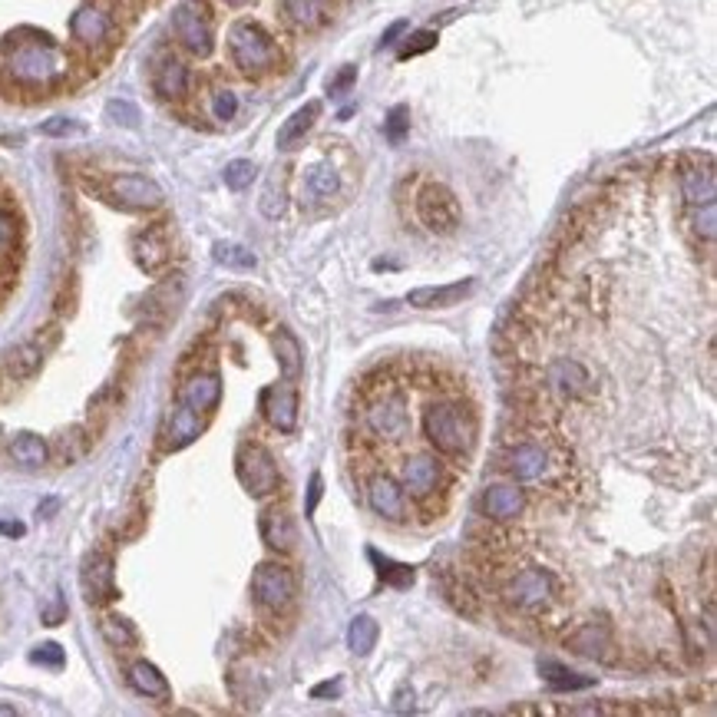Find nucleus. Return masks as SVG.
I'll return each mask as SVG.
<instances>
[{
    "label": "nucleus",
    "mask_w": 717,
    "mask_h": 717,
    "mask_svg": "<svg viewBox=\"0 0 717 717\" xmlns=\"http://www.w3.org/2000/svg\"><path fill=\"white\" fill-rule=\"evenodd\" d=\"M294 595H298V575L284 563H262L252 573V599L258 609L282 615L294 605Z\"/></svg>",
    "instance_id": "423d86ee"
},
{
    "label": "nucleus",
    "mask_w": 717,
    "mask_h": 717,
    "mask_svg": "<svg viewBox=\"0 0 717 717\" xmlns=\"http://www.w3.org/2000/svg\"><path fill=\"white\" fill-rule=\"evenodd\" d=\"M714 192H717V179H714V165H711V159L684 165L682 169V195L691 209L714 202Z\"/></svg>",
    "instance_id": "5701e85b"
},
{
    "label": "nucleus",
    "mask_w": 717,
    "mask_h": 717,
    "mask_svg": "<svg viewBox=\"0 0 717 717\" xmlns=\"http://www.w3.org/2000/svg\"><path fill=\"white\" fill-rule=\"evenodd\" d=\"M282 17L294 30H321L331 20V0H282Z\"/></svg>",
    "instance_id": "393cba45"
},
{
    "label": "nucleus",
    "mask_w": 717,
    "mask_h": 717,
    "mask_svg": "<svg viewBox=\"0 0 717 717\" xmlns=\"http://www.w3.org/2000/svg\"><path fill=\"white\" fill-rule=\"evenodd\" d=\"M423 436L440 456L466 460L476 446L480 423H476V413L463 400H433L423 410Z\"/></svg>",
    "instance_id": "f03ea898"
},
{
    "label": "nucleus",
    "mask_w": 717,
    "mask_h": 717,
    "mask_svg": "<svg viewBox=\"0 0 717 717\" xmlns=\"http://www.w3.org/2000/svg\"><path fill=\"white\" fill-rule=\"evenodd\" d=\"M476 282L466 278V282H453V284H430V288H413L407 294V304L413 308H453V304H463V298H470Z\"/></svg>",
    "instance_id": "4be33fe9"
},
{
    "label": "nucleus",
    "mask_w": 717,
    "mask_h": 717,
    "mask_svg": "<svg viewBox=\"0 0 717 717\" xmlns=\"http://www.w3.org/2000/svg\"><path fill=\"white\" fill-rule=\"evenodd\" d=\"M549 450L543 443H516L509 446L506 453H503V470L513 476V483H536L543 480L545 473H549Z\"/></svg>",
    "instance_id": "4468645a"
},
{
    "label": "nucleus",
    "mask_w": 717,
    "mask_h": 717,
    "mask_svg": "<svg viewBox=\"0 0 717 717\" xmlns=\"http://www.w3.org/2000/svg\"><path fill=\"white\" fill-rule=\"evenodd\" d=\"M377 638H381V625L373 622L371 615H354L351 625H347V648L354 654H371L377 648Z\"/></svg>",
    "instance_id": "72a5a7b5"
},
{
    "label": "nucleus",
    "mask_w": 717,
    "mask_h": 717,
    "mask_svg": "<svg viewBox=\"0 0 717 717\" xmlns=\"http://www.w3.org/2000/svg\"><path fill=\"white\" fill-rule=\"evenodd\" d=\"M440 480H443V470L436 463V456L417 453L410 456L403 470H400V486L403 493H410L413 500H430L436 490H440Z\"/></svg>",
    "instance_id": "a211bd4d"
},
{
    "label": "nucleus",
    "mask_w": 717,
    "mask_h": 717,
    "mask_svg": "<svg viewBox=\"0 0 717 717\" xmlns=\"http://www.w3.org/2000/svg\"><path fill=\"white\" fill-rule=\"evenodd\" d=\"M480 509L490 523H513L526 513V490H519V483H490L483 490Z\"/></svg>",
    "instance_id": "2eb2a0df"
},
{
    "label": "nucleus",
    "mask_w": 717,
    "mask_h": 717,
    "mask_svg": "<svg viewBox=\"0 0 717 717\" xmlns=\"http://www.w3.org/2000/svg\"><path fill=\"white\" fill-rule=\"evenodd\" d=\"M254 175H258V165H254L252 159H235V163L225 165L222 179H225V185L232 192H242V189H248V185H252Z\"/></svg>",
    "instance_id": "58836bf2"
},
{
    "label": "nucleus",
    "mask_w": 717,
    "mask_h": 717,
    "mask_svg": "<svg viewBox=\"0 0 717 717\" xmlns=\"http://www.w3.org/2000/svg\"><path fill=\"white\" fill-rule=\"evenodd\" d=\"M109 199H113V205H119V209L153 212L163 205L165 195L149 175L123 173V175H113V179H109Z\"/></svg>",
    "instance_id": "9d476101"
},
{
    "label": "nucleus",
    "mask_w": 717,
    "mask_h": 717,
    "mask_svg": "<svg viewBox=\"0 0 717 717\" xmlns=\"http://www.w3.org/2000/svg\"><path fill=\"white\" fill-rule=\"evenodd\" d=\"M0 533L4 536H24V526L20 523H0Z\"/></svg>",
    "instance_id": "4d7b16f0"
},
{
    "label": "nucleus",
    "mask_w": 717,
    "mask_h": 717,
    "mask_svg": "<svg viewBox=\"0 0 717 717\" xmlns=\"http://www.w3.org/2000/svg\"><path fill=\"white\" fill-rule=\"evenodd\" d=\"M129 684H133V691L136 694H143V698H153V701H169V682H165V674L155 668L153 662H145V658H139V662L129 664Z\"/></svg>",
    "instance_id": "cd10ccee"
},
{
    "label": "nucleus",
    "mask_w": 717,
    "mask_h": 717,
    "mask_svg": "<svg viewBox=\"0 0 717 717\" xmlns=\"http://www.w3.org/2000/svg\"><path fill=\"white\" fill-rule=\"evenodd\" d=\"M238 113V96L232 90H215L212 93V116L218 123H228V119H235Z\"/></svg>",
    "instance_id": "c03bdc74"
},
{
    "label": "nucleus",
    "mask_w": 717,
    "mask_h": 717,
    "mask_svg": "<svg viewBox=\"0 0 717 717\" xmlns=\"http://www.w3.org/2000/svg\"><path fill=\"white\" fill-rule=\"evenodd\" d=\"M553 599H555V575L549 569H536V565L516 573L503 585V602H506L509 609L523 612V615L549 609Z\"/></svg>",
    "instance_id": "0eeeda50"
},
{
    "label": "nucleus",
    "mask_w": 717,
    "mask_h": 717,
    "mask_svg": "<svg viewBox=\"0 0 717 717\" xmlns=\"http://www.w3.org/2000/svg\"><path fill=\"white\" fill-rule=\"evenodd\" d=\"M133 254H136V264L143 272L155 274L169 262V238L159 225H149L145 232H139L136 242H133Z\"/></svg>",
    "instance_id": "a878e982"
},
{
    "label": "nucleus",
    "mask_w": 717,
    "mask_h": 717,
    "mask_svg": "<svg viewBox=\"0 0 717 717\" xmlns=\"http://www.w3.org/2000/svg\"><path fill=\"white\" fill-rule=\"evenodd\" d=\"M565 648L575 654H582V658H595V662H609L612 652H615V638H612V625L609 622H595V618H589V622H582L579 628H575L573 635H565Z\"/></svg>",
    "instance_id": "f3484780"
},
{
    "label": "nucleus",
    "mask_w": 717,
    "mask_h": 717,
    "mask_svg": "<svg viewBox=\"0 0 717 717\" xmlns=\"http://www.w3.org/2000/svg\"><path fill=\"white\" fill-rule=\"evenodd\" d=\"M64 618H66V602H64V595L56 592L54 605H46V609H44V625H60Z\"/></svg>",
    "instance_id": "864d4df0"
},
{
    "label": "nucleus",
    "mask_w": 717,
    "mask_h": 717,
    "mask_svg": "<svg viewBox=\"0 0 717 717\" xmlns=\"http://www.w3.org/2000/svg\"><path fill=\"white\" fill-rule=\"evenodd\" d=\"M272 344H274V357H278V367H282V377L284 381H298L301 371H304V347H301V341L291 334L288 327H278Z\"/></svg>",
    "instance_id": "c756f323"
},
{
    "label": "nucleus",
    "mask_w": 717,
    "mask_h": 717,
    "mask_svg": "<svg viewBox=\"0 0 717 717\" xmlns=\"http://www.w3.org/2000/svg\"><path fill=\"white\" fill-rule=\"evenodd\" d=\"M417 215L433 235H453L456 228H460V202H456V195L446 185L430 182L417 195Z\"/></svg>",
    "instance_id": "1a4fd4ad"
},
{
    "label": "nucleus",
    "mask_w": 717,
    "mask_h": 717,
    "mask_svg": "<svg viewBox=\"0 0 717 717\" xmlns=\"http://www.w3.org/2000/svg\"><path fill=\"white\" fill-rule=\"evenodd\" d=\"M113 30H116L113 14L100 4H93V0L76 7V14L70 17V34L83 50H103L113 40Z\"/></svg>",
    "instance_id": "9b49d317"
},
{
    "label": "nucleus",
    "mask_w": 717,
    "mask_h": 717,
    "mask_svg": "<svg viewBox=\"0 0 717 717\" xmlns=\"http://www.w3.org/2000/svg\"><path fill=\"white\" fill-rule=\"evenodd\" d=\"M212 258H215L222 268H232V272H252L254 264H258V258H254L245 245H238V242H215Z\"/></svg>",
    "instance_id": "c9c22d12"
},
{
    "label": "nucleus",
    "mask_w": 717,
    "mask_h": 717,
    "mask_svg": "<svg viewBox=\"0 0 717 717\" xmlns=\"http://www.w3.org/2000/svg\"><path fill=\"white\" fill-rule=\"evenodd\" d=\"M318 116H321V103L318 100H311V103H304L301 109H294V113H291V116L282 123V129H278V149H284V153L298 149V145L304 143V136H308L311 129H314Z\"/></svg>",
    "instance_id": "bb28decb"
},
{
    "label": "nucleus",
    "mask_w": 717,
    "mask_h": 717,
    "mask_svg": "<svg viewBox=\"0 0 717 717\" xmlns=\"http://www.w3.org/2000/svg\"><path fill=\"white\" fill-rule=\"evenodd\" d=\"M545 381L553 391H559L563 397L575 400V397H585L592 391V373L582 367L579 361L573 357H559V361L549 363V371H545Z\"/></svg>",
    "instance_id": "412c9836"
},
{
    "label": "nucleus",
    "mask_w": 717,
    "mask_h": 717,
    "mask_svg": "<svg viewBox=\"0 0 717 717\" xmlns=\"http://www.w3.org/2000/svg\"><path fill=\"white\" fill-rule=\"evenodd\" d=\"M10 460L20 466H44L50 460V446H46L44 436L17 433L10 440Z\"/></svg>",
    "instance_id": "473e14b6"
},
{
    "label": "nucleus",
    "mask_w": 717,
    "mask_h": 717,
    "mask_svg": "<svg viewBox=\"0 0 717 717\" xmlns=\"http://www.w3.org/2000/svg\"><path fill=\"white\" fill-rule=\"evenodd\" d=\"M717 218H714V202L708 205H698V215H694V232H698L704 242H714V232H717Z\"/></svg>",
    "instance_id": "09e8293b"
},
{
    "label": "nucleus",
    "mask_w": 717,
    "mask_h": 717,
    "mask_svg": "<svg viewBox=\"0 0 717 717\" xmlns=\"http://www.w3.org/2000/svg\"><path fill=\"white\" fill-rule=\"evenodd\" d=\"M17 242H20V225L14 212L0 209V262L10 258V254L17 252Z\"/></svg>",
    "instance_id": "a19ab883"
},
{
    "label": "nucleus",
    "mask_w": 717,
    "mask_h": 717,
    "mask_svg": "<svg viewBox=\"0 0 717 717\" xmlns=\"http://www.w3.org/2000/svg\"><path fill=\"white\" fill-rule=\"evenodd\" d=\"M321 496H324V480H321V473H311V483H308V503H304V516H314V513H318Z\"/></svg>",
    "instance_id": "8fccbe9b"
},
{
    "label": "nucleus",
    "mask_w": 717,
    "mask_h": 717,
    "mask_svg": "<svg viewBox=\"0 0 717 717\" xmlns=\"http://www.w3.org/2000/svg\"><path fill=\"white\" fill-rule=\"evenodd\" d=\"M235 473H238V483L245 486V493L254 496V500L274 496L278 486H282V470L274 463L272 450L264 443H258V440H248V443L238 446Z\"/></svg>",
    "instance_id": "20e7f679"
},
{
    "label": "nucleus",
    "mask_w": 717,
    "mask_h": 717,
    "mask_svg": "<svg viewBox=\"0 0 717 717\" xmlns=\"http://www.w3.org/2000/svg\"><path fill=\"white\" fill-rule=\"evenodd\" d=\"M367 555H371V563H373V569H377V575H381V582H383V585H391V589H410V585H413V579H417L413 565L393 563V559L381 555L377 549H371Z\"/></svg>",
    "instance_id": "f704fd0d"
},
{
    "label": "nucleus",
    "mask_w": 717,
    "mask_h": 717,
    "mask_svg": "<svg viewBox=\"0 0 717 717\" xmlns=\"http://www.w3.org/2000/svg\"><path fill=\"white\" fill-rule=\"evenodd\" d=\"M367 506L373 509V516L387 519V523H407V493L400 486V480L377 473L367 483Z\"/></svg>",
    "instance_id": "ddd939ff"
},
{
    "label": "nucleus",
    "mask_w": 717,
    "mask_h": 717,
    "mask_svg": "<svg viewBox=\"0 0 717 717\" xmlns=\"http://www.w3.org/2000/svg\"><path fill=\"white\" fill-rule=\"evenodd\" d=\"M363 423L377 440H387V443H400L410 436V407L403 391L397 387H387L377 397L367 403L363 410Z\"/></svg>",
    "instance_id": "39448f33"
},
{
    "label": "nucleus",
    "mask_w": 717,
    "mask_h": 717,
    "mask_svg": "<svg viewBox=\"0 0 717 717\" xmlns=\"http://www.w3.org/2000/svg\"><path fill=\"white\" fill-rule=\"evenodd\" d=\"M173 34L192 56H209L215 50V30L202 0H182L173 14Z\"/></svg>",
    "instance_id": "6e6552de"
},
{
    "label": "nucleus",
    "mask_w": 717,
    "mask_h": 717,
    "mask_svg": "<svg viewBox=\"0 0 717 717\" xmlns=\"http://www.w3.org/2000/svg\"><path fill=\"white\" fill-rule=\"evenodd\" d=\"M430 46H436V34H433V30H417V34H413V36L407 40V46L400 50V60H410V56H417V54H427Z\"/></svg>",
    "instance_id": "de8ad7c7"
},
{
    "label": "nucleus",
    "mask_w": 717,
    "mask_h": 717,
    "mask_svg": "<svg viewBox=\"0 0 717 717\" xmlns=\"http://www.w3.org/2000/svg\"><path fill=\"white\" fill-rule=\"evenodd\" d=\"M337 189H341V175L331 163H314L304 173V195L308 202H327L334 199Z\"/></svg>",
    "instance_id": "2f4dec72"
},
{
    "label": "nucleus",
    "mask_w": 717,
    "mask_h": 717,
    "mask_svg": "<svg viewBox=\"0 0 717 717\" xmlns=\"http://www.w3.org/2000/svg\"><path fill=\"white\" fill-rule=\"evenodd\" d=\"M383 133H387V139H391L393 145L403 143V136L410 133V109L393 106L391 113H387V119H383Z\"/></svg>",
    "instance_id": "79ce46f5"
},
{
    "label": "nucleus",
    "mask_w": 717,
    "mask_h": 717,
    "mask_svg": "<svg viewBox=\"0 0 717 717\" xmlns=\"http://www.w3.org/2000/svg\"><path fill=\"white\" fill-rule=\"evenodd\" d=\"M413 708H417V704H413V688H410V684H400L397 694H393V711H397V714H410Z\"/></svg>",
    "instance_id": "603ef678"
},
{
    "label": "nucleus",
    "mask_w": 717,
    "mask_h": 717,
    "mask_svg": "<svg viewBox=\"0 0 717 717\" xmlns=\"http://www.w3.org/2000/svg\"><path fill=\"white\" fill-rule=\"evenodd\" d=\"M258 533H262L264 545L278 555L294 553V545H298V523L291 516V509L282 506V503L264 509L262 519H258Z\"/></svg>",
    "instance_id": "dca6fc26"
},
{
    "label": "nucleus",
    "mask_w": 717,
    "mask_h": 717,
    "mask_svg": "<svg viewBox=\"0 0 717 717\" xmlns=\"http://www.w3.org/2000/svg\"><path fill=\"white\" fill-rule=\"evenodd\" d=\"M262 413L264 420L272 423L278 433H294L298 430V391H294V381H282V383H272V387H264L262 397Z\"/></svg>",
    "instance_id": "f8f14e48"
},
{
    "label": "nucleus",
    "mask_w": 717,
    "mask_h": 717,
    "mask_svg": "<svg viewBox=\"0 0 717 717\" xmlns=\"http://www.w3.org/2000/svg\"><path fill=\"white\" fill-rule=\"evenodd\" d=\"M4 66L24 86H50L64 76V50L40 30H17L4 40Z\"/></svg>",
    "instance_id": "f257e3e1"
},
{
    "label": "nucleus",
    "mask_w": 717,
    "mask_h": 717,
    "mask_svg": "<svg viewBox=\"0 0 717 717\" xmlns=\"http://www.w3.org/2000/svg\"><path fill=\"white\" fill-rule=\"evenodd\" d=\"M0 714H17L14 708H0Z\"/></svg>",
    "instance_id": "bf43d9fd"
},
{
    "label": "nucleus",
    "mask_w": 717,
    "mask_h": 717,
    "mask_svg": "<svg viewBox=\"0 0 717 717\" xmlns=\"http://www.w3.org/2000/svg\"><path fill=\"white\" fill-rule=\"evenodd\" d=\"M262 215L264 218H282L284 209H288V192H284V185L278 179L268 182V189L262 192Z\"/></svg>",
    "instance_id": "ea45409f"
},
{
    "label": "nucleus",
    "mask_w": 717,
    "mask_h": 717,
    "mask_svg": "<svg viewBox=\"0 0 717 717\" xmlns=\"http://www.w3.org/2000/svg\"><path fill=\"white\" fill-rule=\"evenodd\" d=\"M40 133H44V136H56V139L80 136L83 123H76V119H66V116H54V119H46L44 126H40Z\"/></svg>",
    "instance_id": "49530a36"
},
{
    "label": "nucleus",
    "mask_w": 717,
    "mask_h": 717,
    "mask_svg": "<svg viewBox=\"0 0 717 717\" xmlns=\"http://www.w3.org/2000/svg\"><path fill=\"white\" fill-rule=\"evenodd\" d=\"M106 116L113 119L116 126H126V129L139 126V109L133 106L129 100H109L106 103Z\"/></svg>",
    "instance_id": "37998d69"
},
{
    "label": "nucleus",
    "mask_w": 717,
    "mask_h": 717,
    "mask_svg": "<svg viewBox=\"0 0 717 717\" xmlns=\"http://www.w3.org/2000/svg\"><path fill=\"white\" fill-rule=\"evenodd\" d=\"M100 632H103V638H106L109 645L116 648V652H129V648H136V628L129 625L126 618L106 615L100 622Z\"/></svg>",
    "instance_id": "e433bc0d"
},
{
    "label": "nucleus",
    "mask_w": 717,
    "mask_h": 717,
    "mask_svg": "<svg viewBox=\"0 0 717 717\" xmlns=\"http://www.w3.org/2000/svg\"><path fill=\"white\" fill-rule=\"evenodd\" d=\"M153 86H155V93L163 96V100H182L185 93H189V86H192V73H189V66L182 64L179 56H169L165 54L159 64H155V70H153Z\"/></svg>",
    "instance_id": "b1692460"
},
{
    "label": "nucleus",
    "mask_w": 717,
    "mask_h": 717,
    "mask_svg": "<svg viewBox=\"0 0 717 717\" xmlns=\"http://www.w3.org/2000/svg\"><path fill=\"white\" fill-rule=\"evenodd\" d=\"M403 30H407V24H403V20H397V24H393L391 30H387V34L381 36V46H391V44H397V36L403 34Z\"/></svg>",
    "instance_id": "6e6d98bb"
},
{
    "label": "nucleus",
    "mask_w": 717,
    "mask_h": 717,
    "mask_svg": "<svg viewBox=\"0 0 717 717\" xmlns=\"http://www.w3.org/2000/svg\"><path fill=\"white\" fill-rule=\"evenodd\" d=\"M228 56L245 76H264L278 66V44L274 36L254 24V20H238L235 27L228 30Z\"/></svg>",
    "instance_id": "7ed1b4c3"
},
{
    "label": "nucleus",
    "mask_w": 717,
    "mask_h": 717,
    "mask_svg": "<svg viewBox=\"0 0 717 717\" xmlns=\"http://www.w3.org/2000/svg\"><path fill=\"white\" fill-rule=\"evenodd\" d=\"M83 592L93 605H103V602L116 599V582H113V559L106 553H90L83 559L80 569Z\"/></svg>",
    "instance_id": "6ab92c4d"
},
{
    "label": "nucleus",
    "mask_w": 717,
    "mask_h": 717,
    "mask_svg": "<svg viewBox=\"0 0 717 717\" xmlns=\"http://www.w3.org/2000/svg\"><path fill=\"white\" fill-rule=\"evenodd\" d=\"M222 400V377L215 371H195L179 387V403L195 413H212Z\"/></svg>",
    "instance_id": "aec40b11"
},
{
    "label": "nucleus",
    "mask_w": 717,
    "mask_h": 717,
    "mask_svg": "<svg viewBox=\"0 0 717 717\" xmlns=\"http://www.w3.org/2000/svg\"><path fill=\"white\" fill-rule=\"evenodd\" d=\"M30 662L34 664H44V668H64L66 664V654L60 645H54V642H46V645H36L34 652H30Z\"/></svg>",
    "instance_id": "a18cd8bd"
},
{
    "label": "nucleus",
    "mask_w": 717,
    "mask_h": 717,
    "mask_svg": "<svg viewBox=\"0 0 717 717\" xmlns=\"http://www.w3.org/2000/svg\"><path fill=\"white\" fill-rule=\"evenodd\" d=\"M202 433V413H195V410L189 407H175L173 417H169V423H165V450H182V446H189L195 436Z\"/></svg>",
    "instance_id": "c85d7f7f"
},
{
    "label": "nucleus",
    "mask_w": 717,
    "mask_h": 717,
    "mask_svg": "<svg viewBox=\"0 0 717 717\" xmlns=\"http://www.w3.org/2000/svg\"><path fill=\"white\" fill-rule=\"evenodd\" d=\"M228 7H248V4H254V0H225Z\"/></svg>",
    "instance_id": "13d9d810"
},
{
    "label": "nucleus",
    "mask_w": 717,
    "mask_h": 717,
    "mask_svg": "<svg viewBox=\"0 0 717 717\" xmlns=\"http://www.w3.org/2000/svg\"><path fill=\"white\" fill-rule=\"evenodd\" d=\"M341 691H344V682L334 678V682H324V684H314L311 688V698H341Z\"/></svg>",
    "instance_id": "5fc2aeb1"
},
{
    "label": "nucleus",
    "mask_w": 717,
    "mask_h": 717,
    "mask_svg": "<svg viewBox=\"0 0 717 717\" xmlns=\"http://www.w3.org/2000/svg\"><path fill=\"white\" fill-rule=\"evenodd\" d=\"M357 80V66H344V70L337 73L334 80L327 83V93H331V96H341V93H347L351 90V83Z\"/></svg>",
    "instance_id": "3c124183"
},
{
    "label": "nucleus",
    "mask_w": 717,
    "mask_h": 717,
    "mask_svg": "<svg viewBox=\"0 0 717 717\" xmlns=\"http://www.w3.org/2000/svg\"><path fill=\"white\" fill-rule=\"evenodd\" d=\"M539 674H543L545 684L553 691H585L595 684V678L573 672V668H565V664L555 662V658H539Z\"/></svg>",
    "instance_id": "7c9ffc66"
},
{
    "label": "nucleus",
    "mask_w": 717,
    "mask_h": 717,
    "mask_svg": "<svg viewBox=\"0 0 717 717\" xmlns=\"http://www.w3.org/2000/svg\"><path fill=\"white\" fill-rule=\"evenodd\" d=\"M40 363H44V351L36 344H20L14 354L7 357V371L17 377V381H24V377H30V373L40 371Z\"/></svg>",
    "instance_id": "4c0bfd02"
}]
</instances>
